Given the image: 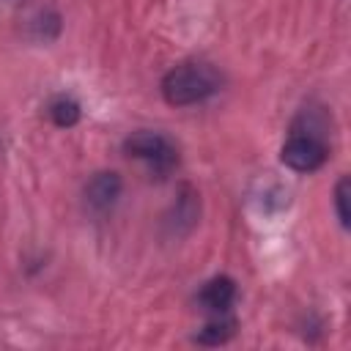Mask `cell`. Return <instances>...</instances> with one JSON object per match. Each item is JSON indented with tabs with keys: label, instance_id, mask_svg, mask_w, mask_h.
<instances>
[{
	"label": "cell",
	"instance_id": "6da1fadb",
	"mask_svg": "<svg viewBox=\"0 0 351 351\" xmlns=\"http://www.w3.org/2000/svg\"><path fill=\"white\" fill-rule=\"evenodd\" d=\"M222 88V77L211 63L189 60L162 77V96L173 107H189L211 99Z\"/></svg>",
	"mask_w": 351,
	"mask_h": 351
},
{
	"label": "cell",
	"instance_id": "9c48e42d",
	"mask_svg": "<svg viewBox=\"0 0 351 351\" xmlns=\"http://www.w3.org/2000/svg\"><path fill=\"white\" fill-rule=\"evenodd\" d=\"M335 211L343 228H348V178H340L335 186Z\"/></svg>",
	"mask_w": 351,
	"mask_h": 351
},
{
	"label": "cell",
	"instance_id": "5b68a950",
	"mask_svg": "<svg viewBox=\"0 0 351 351\" xmlns=\"http://www.w3.org/2000/svg\"><path fill=\"white\" fill-rule=\"evenodd\" d=\"M197 302L211 315H228L230 307H233V302H236V282L230 277H214V280H208L200 288Z\"/></svg>",
	"mask_w": 351,
	"mask_h": 351
},
{
	"label": "cell",
	"instance_id": "8992f818",
	"mask_svg": "<svg viewBox=\"0 0 351 351\" xmlns=\"http://www.w3.org/2000/svg\"><path fill=\"white\" fill-rule=\"evenodd\" d=\"M197 211H200V203H197V195L192 186H184L181 195L176 197V206H173V230L176 233H189L197 222Z\"/></svg>",
	"mask_w": 351,
	"mask_h": 351
},
{
	"label": "cell",
	"instance_id": "7a4b0ae2",
	"mask_svg": "<svg viewBox=\"0 0 351 351\" xmlns=\"http://www.w3.org/2000/svg\"><path fill=\"white\" fill-rule=\"evenodd\" d=\"M123 151L140 162L148 165V170L156 176V178H165L170 176L176 167H178V148L176 143L162 134V132H148V129H140L134 134H129L123 140Z\"/></svg>",
	"mask_w": 351,
	"mask_h": 351
},
{
	"label": "cell",
	"instance_id": "3957f363",
	"mask_svg": "<svg viewBox=\"0 0 351 351\" xmlns=\"http://www.w3.org/2000/svg\"><path fill=\"white\" fill-rule=\"evenodd\" d=\"M329 156V145L324 140V134L318 132V123L315 121H307L304 129L293 126L291 137L285 140L282 151H280V159L296 170V173H313L318 170Z\"/></svg>",
	"mask_w": 351,
	"mask_h": 351
},
{
	"label": "cell",
	"instance_id": "ba28073f",
	"mask_svg": "<svg viewBox=\"0 0 351 351\" xmlns=\"http://www.w3.org/2000/svg\"><path fill=\"white\" fill-rule=\"evenodd\" d=\"M80 115H82V110L71 96H55L49 101V118L58 126H74L80 121Z\"/></svg>",
	"mask_w": 351,
	"mask_h": 351
},
{
	"label": "cell",
	"instance_id": "52a82bcc",
	"mask_svg": "<svg viewBox=\"0 0 351 351\" xmlns=\"http://www.w3.org/2000/svg\"><path fill=\"white\" fill-rule=\"evenodd\" d=\"M233 332H236V318H230V315H214V318L200 329L197 340L206 343V346H219V343L230 340Z\"/></svg>",
	"mask_w": 351,
	"mask_h": 351
},
{
	"label": "cell",
	"instance_id": "277c9868",
	"mask_svg": "<svg viewBox=\"0 0 351 351\" xmlns=\"http://www.w3.org/2000/svg\"><path fill=\"white\" fill-rule=\"evenodd\" d=\"M121 189H123L121 176L112 173V170H101V173H96V176L85 184V203H88L96 214H104V211H110V208L118 203Z\"/></svg>",
	"mask_w": 351,
	"mask_h": 351
}]
</instances>
